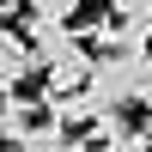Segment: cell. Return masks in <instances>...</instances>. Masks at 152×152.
Returning <instances> with one entry per match:
<instances>
[{
	"label": "cell",
	"mask_w": 152,
	"mask_h": 152,
	"mask_svg": "<svg viewBox=\"0 0 152 152\" xmlns=\"http://www.w3.org/2000/svg\"><path fill=\"white\" fill-rule=\"evenodd\" d=\"M85 97L97 110H128V104L152 110V55L146 49H110L104 61H91Z\"/></svg>",
	"instance_id": "6da1fadb"
},
{
	"label": "cell",
	"mask_w": 152,
	"mask_h": 152,
	"mask_svg": "<svg viewBox=\"0 0 152 152\" xmlns=\"http://www.w3.org/2000/svg\"><path fill=\"white\" fill-rule=\"evenodd\" d=\"M31 73H37V55L24 43V31H6L0 24V91H18Z\"/></svg>",
	"instance_id": "7a4b0ae2"
},
{
	"label": "cell",
	"mask_w": 152,
	"mask_h": 152,
	"mask_svg": "<svg viewBox=\"0 0 152 152\" xmlns=\"http://www.w3.org/2000/svg\"><path fill=\"white\" fill-rule=\"evenodd\" d=\"M24 43H31L37 67H49L55 55H67L79 37H73V24H55V18H24Z\"/></svg>",
	"instance_id": "3957f363"
},
{
	"label": "cell",
	"mask_w": 152,
	"mask_h": 152,
	"mask_svg": "<svg viewBox=\"0 0 152 152\" xmlns=\"http://www.w3.org/2000/svg\"><path fill=\"white\" fill-rule=\"evenodd\" d=\"M43 79H49V91H85V79H91V49L73 43L67 55H55L43 67Z\"/></svg>",
	"instance_id": "277c9868"
},
{
	"label": "cell",
	"mask_w": 152,
	"mask_h": 152,
	"mask_svg": "<svg viewBox=\"0 0 152 152\" xmlns=\"http://www.w3.org/2000/svg\"><path fill=\"white\" fill-rule=\"evenodd\" d=\"M12 152H73V134L61 128V122H49V116H43V122H37V128L18 140V146H12Z\"/></svg>",
	"instance_id": "5b68a950"
},
{
	"label": "cell",
	"mask_w": 152,
	"mask_h": 152,
	"mask_svg": "<svg viewBox=\"0 0 152 152\" xmlns=\"http://www.w3.org/2000/svg\"><path fill=\"white\" fill-rule=\"evenodd\" d=\"M31 18H55V24H73L79 18V0H24Z\"/></svg>",
	"instance_id": "8992f818"
},
{
	"label": "cell",
	"mask_w": 152,
	"mask_h": 152,
	"mask_svg": "<svg viewBox=\"0 0 152 152\" xmlns=\"http://www.w3.org/2000/svg\"><path fill=\"white\" fill-rule=\"evenodd\" d=\"M110 152H152V128H128V134H122Z\"/></svg>",
	"instance_id": "52a82bcc"
},
{
	"label": "cell",
	"mask_w": 152,
	"mask_h": 152,
	"mask_svg": "<svg viewBox=\"0 0 152 152\" xmlns=\"http://www.w3.org/2000/svg\"><path fill=\"white\" fill-rule=\"evenodd\" d=\"M0 6H6V12H12V6H18V0H0Z\"/></svg>",
	"instance_id": "ba28073f"
},
{
	"label": "cell",
	"mask_w": 152,
	"mask_h": 152,
	"mask_svg": "<svg viewBox=\"0 0 152 152\" xmlns=\"http://www.w3.org/2000/svg\"><path fill=\"white\" fill-rule=\"evenodd\" d=\"M0 18H6V6H0Z\"/></svg>",
	"instance_id": "9c48e42d"
}]
</instances>
